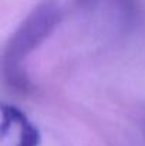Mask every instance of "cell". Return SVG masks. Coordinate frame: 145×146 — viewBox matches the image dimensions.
<instances>
[{
    "instance_id": "6da1fadb",
    "label": "cell",
    "mask_w": 145,
    "mask_h": 146,
    "mask_svg": "<svg viewBox=\"0 0 145 146\" xmlns=\"http://www.w3.org/2000/svg\"><path fill=\"white\" fill-rule=\"evenodd\" d=\"M61 19L63 10L57 0H41L19 24L9 38L1 57L4 78L10 85L19 90L29 87L24 61L53 34Z\"/></svg>"
},
{
    "instance_id": "7a4b0ae2",
    "label": "cell",
    "mask_w": 145,
    "mask_h": 146,
    "mask_svg": "<svg viewBox=\"0 0 145 146\" xmlns=\"http://www.w3.org/2000/svg\"><path fill=\"white\" fill-rule=\"evenodd\" d=\"M1 146H40L39 128L17 106L1 105Z\"/></svg>"
},
{
    "instance_id": "3957f363",
    "label": "cell",
    "mask_w": 145,
    "mask_h": 146,
    "mask_svg": "<svg viewBox=\"0 0 145 146\" xmlns=\"http://www.w3.org/2000/svg\"><path fill=\"white\" fill-rule=\"evenodd\" d=\"M80 3H87V1H90V0H78Z\"/></svg>"
}]
</instances>
